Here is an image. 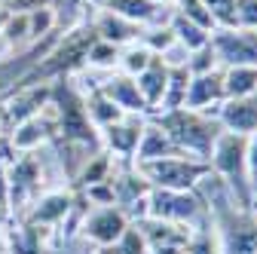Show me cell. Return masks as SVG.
I'll return each mask as SVG.
<instances>
[{
	"instance_id": "1",
	"label": "cell",
	"mask_w": 257,
	"mask_h": 254,
	"mask_svg": "<svg viewBox=\"0 0 257 254\" xmlns=\"http://www.w3.org/2000/svg\"><path fill=\"white\" fill-rule=\"evenodd\" d=\"M150 119H156L163 125V132L175 141V147L184 156H193V160H202V163H208L211 147H214L217 135L223 132L217 116H211L205 110H190V107L153 113Z\"/></svg>"
},
{
	"instance_id": "2",
	"label": "cell",
	"mask_w": 257,
	"mask_h": 254,
	"mask_svg": "<svg viewBox=\"0 0 257 254\" xmlns=\"http://www.w3.org/2000/svg\"><path fill=\"white\" fill-rule=\"evenodd\" d=\"M248 138L245 135H236V132H220L214 147H211V156H208V166H211V175L230 190V196L242 205V208H251L254 205V190H251V178H248Z\"/></svg>"
},
{
	"instance_id": "3",
	"label": "cell",
	"mask_w": 257,
	"mask_h": 254,
	"mask_svg": "<svg viewBox=\"0 0 257 254\" xmlns=\"http://www.w3.org/2000/svg\"><path fill=\"white\" fill-rule=\"evenodd\" d=\"M141 172V178L156 187V190H196L208 175L211 166L202 160H193V156H163V160H153V163H141L135 166Z\"/></svg>"
},
{
	"instance_id": "4",
	"label": "cell",
	"mask_w": 257,
	"mask_h": 254,
	"mask_svg": "<svg viewBox=\"0 0 257 254\" xmlns=\"http://www.w3.org/2000/svg\"><path fill=\"white\" fill-rule=\"evenodd\" d=\"M202 208H205V199L199 196V190H187V193H181V190H156V187H150L147 214L144 217L190 227L193 220H196V214H202Z\"/></svg>"
},
{
	"instance_id": "5",
	"label": "cell",
	"mask_w": 257,
	"mask_h": 254,
	"mask_svg": "<svg viewBox=\"0 0 257 254\" xmlns=\"http://www.w3.org/2000/svg\"><path fill=\"white\" fill-rule=\"evenodd\" d=\"M211 49L220 68H257V31L248 28H214Z\"/></svg>"
},
{
	"instance_id": "6",
	"label": "cell",
	"mask_w": 257,
	"mask_h": 254,
	"mask_svg": "<svg viewBox=\"0 0 257 254\" xmlns=\"http://www.w3.org/2000/svg\"><path fill=\"white\" fill-rule=\"evenodd\" d=\"M128 227H132V220H128V214L119 205H95L80 220L83 236L98 248H113Z\"/></svg>"
},
{
	"instance_id": "7",
	"label": "cell",
	"mask_w": 257,
	"mask_h": 254,
	"mask_svg": "<svg viewBox=\"0 0 257 254\" xmlns=\"http://www.w3.org/2000/svg\"><path fill=\"white\" fill-rule=\"evenodd\" d=\"M144 122H147V116H138V113L119 116L116 122H110V125L101 129V147L113 156V160L132 163L135 150H138V141H141V132H144Z\"/></svg>"
},
{
	"instance_id": "8",
	"label": "cell",
	"mask_w": 257,
	"mask_h": 254,
	"mask_svg": "<svg viewBox=\"0 0 257 254\" xmlns=\"http://www.w3.org/2000/svg\"><path fill=\"white\" fill-rule=\"evenodd\" d=\"M40 163L31 153H16L7 163V187H10V205H25L40 190Z\"/></svg>"
},
{
	"instance_id": "9",
	"label": "cell",
	"mask_w": 257,
	"mask_h": 254,
	"mask_svg": "<svg viewBox=\"0 0 257 254\" xmlns=\"http://www.w3.org/2000/svg\"><path fill=\"white\" fill-rule=\"evenodd\" d=\"M74 190H49L28 211V227H58L74 211Z\"/></svg>"
},
{
	"instance_id": "10",
	"label": "cell",
	"mask_w": 257,
	"mask_h": 254,
	"mask_svg": "<svg viewBox=\"0 0 257 254\" xmlns=\"http://www.w3.org/2000/svg\"><path fill=\"white\" fill-rule=\"evenodd\" d=\"M217 122L223 132H236V135H254L257 132V95L248 98H227L217 107Z\"/></svg>"
},
{
	"instance_id": "11",
	"label": "cell",
	"mask_w": 257,
	"mask_h": 254,
	"mask_svg": "<svg viewBox=\"0 0 257 254\" xmlns=\"http://www.w3.org/2000/svg\"><path fill=\"white\" fill-rule=\"evenodd\" d=\"M92 31H95V37L98 40H104V43H113V46H128V43H135L138 37H141V25H135V22H128V19H122V16H116V13H110V10H104V7H98V13H95L92 19Z\"/></svg>"
},
{
	"instance_id": "12",
	"label": "cell",
	"mask_w": 257,
	"mask_h": 254,
	"mask_svg": "<svg viewBox=\"0 0 257 254\" xmlns=\"http://www.w3.org/2000/svg\"><path fill=\"white\" fill-rule=\"evenodd\" d=\"M98 86H101V92L107 95V98H110V101H113V104H116L122 113L150 116V110H147V104H144V98H141V92H138V83H135V77L113 71L110 77L98 80Z\"/></svg>"
},
{
	"instance_id": "13",
	"label": "cell",
	"mask_w": 257,
	"mask_h": 254,
	"mask_svg": "<svg viewBox=\"0 0 257 254\" xmlns=\"http://www.w3.org/2000/svg\"><path fill=\"white\" fill-rule=\"evenodd\" d=\"M220 101H227V95H223V68H217V71H211V74L190 77L184 107L211 113V104L220 107Z\"/></svg>"
},
{
	"instance_id": "14",
	"label": "cell",
	"mask_w": 257,
	"mask_h": 254,
	"mask_svg": "<svg viewBox=\"0 0 257 254\" xmlns=\"http://www.w3.org/2000/svg\"><path fill=\"white\" fill-rule=\"evenodd\" d=\"M163 156H184L175 141L163 132V125L156 119L147 116L144 122V132H141V141H138V150H135V160L132 166H141V163H153V160H163Z\"/></svg>"
},
{
	"instance_id": "15",
	"label": "cell",
	"mask_w": 257,
	"mask_h": 254,
	"mask_svg": "<svg viewBox=\"0 0 257 254\" xmlns=\"http://www.w3.org/2000/svg\"><path fill=\"white\" fill-rule=\"evenodd\" d=\"M104 10L135 22L141 28H150V25H166L172 19V13L166 16V4H156V0H110V4H104Z\"/></svg>"
},
{
	"instance_id": "16",
	"label": "cell",
	"mask_w": 257,
	"mask_h": 254,
	"mask_svg": "<svg viewBox=\"0 0 257 254\" xmlns=\"http://www.w3.org/2000/svg\"><path fill=\"white\" fill-rule=\"evenodd\" d=\"M135 83H138V92H141V98H144V104H147V110L150 113H156L159 110V104H163V98H166V86H169V65L159 55H153V61L147 65V71H141L138 77H135Z\"/></svg>"
},
{
	"instance_id": "17",
	"label": "cell",
	"mask_w": 257,
	"mask_h": 254,
	"mask_svg": "<svg viewBox=\"0 0 257 254\" xmlns=\"http://www.w3.org/2000/svg\"><path fill=\"white\" fill-rule=\"evenodd\" d=\"M223 95L227 98H248L257 95V68H223Z\"/></svg>"
},
{
	"instance_id": "18",
	"label": "cell",
	"mask_w": 257,
	"mask_h": 254,
	"mask_svg": "<svg viewBox=\"0 0 257 254\" xmlns=\"http://www.w3.org/2000/svg\"><path fill=\"white\" fill-rule=\"evenodd\" d=\"M169 28L175 31V40H178V46H184L187 52H193V49H202V46H208V43H211V31H205V28H199V25L187 22V19H184V16H178L175 10H172Z\"/></svg>"
},
{
	"instance_id": "19",
	"label": "cell",
	"mask_w": 257,
	"mask_h": 254,
	"mask_svg": "<svg viewBox=\"0 0 257 254\" xmlns=\"http://www.w3.org/2000/svg\"><path fill=\"white\" fill-rule=\"evenodd\" d=\"M153 61V52L144 46V43H128L119 49V61H116V71L119 74H128V77H138L141 71H147V65Z\"/></svg>"
},
{
	"instance_id": "20",
	"label": "cell",
	"mask_w": 257,
	"mask_h": 254,
	"mask_svg": "<svg viewBox=\"0 0 257 254\" xmlns=\"http://www.w3.org/2000/svg\"><path fill=\"white\" fill-rule=\"evenodd\" d=\"M116 61H119V46L104 43V40L95 37V43H92V46H89V52H86V68L113 71V68H116Z\"/></svg>"
},
{
	"instance_id": "21",
	"label": "cell",
	"mask_w": 257,
	"mask_h": 254,
	"mask_svg": "<svg viewBox=\"0 0 257 254\" xmlns=\"http://www.w3.org/2000/svg\"><path fill=\"white\" fill-rule=\"evenodd\" d=\"M175 13L184 16L193 25L205 28V31H214V19H211V13H208V7L202 0H175Z\"/></svg>"
},
{
	"instance_id": "22",
	"label": "cell",
	"mask_w": 257,
	"mask_h": 254,
	"mask_svg": "<svg viewBox=\"0 0 257 254\" xmlns=\"http://www.w3.org/2000/svg\"><path fill=\"white\" fill-rule=\"evenodd\" d=\"M217 68H220V65H217V55H214L211 43L202 46V49H193V52L187 55V71H190V77L211 74V71H217Z\"/></svg>"
},
{
	"instance_id": "23",
	"label": "cell",
	"mask_w": 257,
	"mask_h": 254,
	"mask_svg": "<svg viewBox=\"0 0 257 254\" xmlns=\"http://www.w3.org/2000/svg\"><path fill=\"white\" fill-rule=\"evenodd\" d=\"M208 7L214 28H236V0H202Z\"/></svg>"
},
{
	"instance_id": "24",
	"label": "cell",
	"mask_w": 257,
	"mask_h": 254,
	"mask_svg": "<svg viewBox=\"0 0 257 254\" xmlns=\"http://www.w3.org/2000/svg\"><path fill=\"white\" fill-rule=\"evenodd\" d=\"M113 251H116V254H150V251H147V242H144V236H141L138 227H128V230L122 233V239L113 245Z\"/></svg>"
},
{
	"instance_id": "25",
	"label": "cell",
	"mask_w": 257,
	"mask_h": 254,
	"mask_svg": "<svg viewBox=\"0 0 257 254\" xmlns=\"http://www.w3.org/2000/svg\"><path fill=\"white\" fill-rule=\"evenodd\" d=\"M236 28L257 31V0H236Z\"/></svg>"
},
{
	"instance_id": "26",
	"label": "cell",
	"mask_w": 257,
	"mask_h": 254,
	"mask_svg": "<svg viewBox=\"0 0 257 254\" xmlns=\"http://www.w3.org/2000/svg\"><path fill=\"white\" fill-rule=\"evenodd\" d=\"M245 156H248V178H251V190L257 193V132H254V135H248V150H245Z\"/></svg>"
},
{
	"instance_id": "27",
	"label": "cell",
	"mask_w": 257,
	"mask_h": 254,
	"mask_svg": "<svg viewBox=\"0 0 257 254\" xmlns=\"http://www.w3.org/2000/svg\"><path fill=\"white\" fill-rule=\"evenodd\" d=\"M86 4H92L95 10H98V7H104V4H110V0H86Z\"/></svg>"
},
{
	"instance_id": "28",
	"label": "cell",
	"mask_w": 257,
	"mask_h": 254,
	"mask_svg": "<svg viewBox=\"0 0 257 254\" xmlns=\"http://www.w3.org/2000/svg\"><path fill=\"white\" fill-rule=\"evenodd\" d=\"M4 220H7V208H4V205H0V224H4Z\"/></svg>"
},
{
	"instance_id": "29",
	"label": "cell",
	"mask_w": 257,
	"mask_h": 254,
	"mask_svg": "<svg viewBox=\"0 0 257 254\" xmlns=\"http://www.w3.org/2000/svg\"><path fill=\"white\" fill-rule=\"evenodd\" d=\"M98 254H116V251H113V248H101Z\"/></svg>"
},
{
	"instance_id": "30",
	"label": "cell",
	"mask_w": 257,
	"mask_h": 254,
	"mask_svg": "<svg viewBox=\"0 0 257 254\" xmlns=\"http://www.w3.org/2000/svg\"><path fill=\"white\" fill-rule=\"evenodd\" d=\"M156 4H169V0H156Z\"/></svg>"
}]
</instances>
